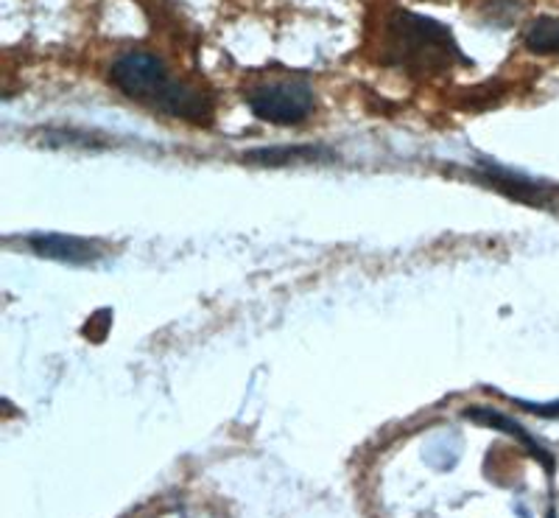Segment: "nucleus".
<instances>
[{
    "instance_id": "nucleus-1",
    "label": "nucleus",
    "mask_w": 559,
    "mask_h": 518,
    "mask_svg": "<svg viewBox=\"0 0 559 518\" xmlns=\"http://www.w3.org/2000/svg\"><path fill=\"white\" fill-rule=\"evenodd\" d=\"M383 59L401 64L408 73H442L453 59H462L451 28L431 17L414 12H394L386 23V48Z\"/></svg>"
},
{
    "instance_id": "nucleus-2",
    "label": "nucleus",
    "mask_w": 559,
    "mask_h": 518,
    "mask_svg": "<svg viewBox=\"0 0 559 518\" xmlns=\"http://www.w3.org/2000/svg\"><path fill=\"white\" fill-rule=\"evenodd\" d=\"M247 104L254 116L269 123H302L317 107L311 84L302 79H274V82H261L249 87Z\"/></svg>"
},
{
    "instance_id": "nucleus-3",
    "label": "nucleus",
    "mask_w": 559,
    "mask_h": 518,
    "mask_svg": "<svg viewBox=\"0 0 559 518\" xmlns=\"http://www.w3.org/2000/svg\"><path fill=\"white\" fill-rule=\"evenodd\" d=\"M109 82L121 90L123 96L134 98V102H146L152 107L159 93L168 87L171 76H168L166 62L157 54L127 51L115 57L112 68H109Z\"/></svg>"
},
{
    "instance_id": "nucleus-4",
    "label": "nucleus",
    "mask_w": 559,
    "mask_h": 518,
    "mask_svg": "<svg viewBox=\"0 0 559 518\" xmlns=\"http://www.w3.org/2000/svg\"><path fill=\"white\" fill-rule=\"evenodd\" d=\"M152 107L188 123H210L213 118V98L204 90L188 82H177V79L168 82V87L159 93Z\"/></svg>"
},
{
    "instance_id": "nucleus-5",
    "label": "nucleus",
    "mask_w": 559,
    "mask_h": 518,
    "mask_svg": "<svg viewBox=\"0 0 559 518\" xmlns=\"http://www.w3.org/2000/svg\"><path fill=\"white\" fill-rule=\"evenodd\" d=\"M28 247H32L37 256L62 263H93L98 261L104 252V247L98 242H90V238L79 236H57V233L32 236L28 238Z\"/></svg>"
},
{
    "instance_id": "nucleus-6",
    "label": "nucleus",
    "mask_w": 559,
    "mask_h": 518,
    "mask_svg": "<svg viewBox=\"0 0 559 518\" xmlns=\"http://www.w3.org/2000/svg\"><path fill=\"white\" fill-rule=\"evenodd\" d=\"M476 177L481 179V183H487L489 188H496V191L507 193V197L518 199V202H526V205H546L548 197H551L540 183H534V179L523 177V174L518 172H507V168L492 166V163H484L476 172Z\"/></svg>"
},
{
    "instance_id": "nucleus-7",
    "label": "nucleus",
    "mask_w": 559,
    "mask_h": 518,
    "mask_svg": "<svg viewBox=\"0 0 559 518\" xmlns=\"http://www.w3.org/2000/svg\"><path fill=\"white\" fill-rule=\"evenodd\" d=\"M247 163H261V166H288V163H324L333 161V152L322 146H274L254 149L243 157Z\"/></svg>"
},
{
    "instance_id": "nucleus-8",
    "label": "nucleus",
    "mask_w": 559,
    "mask_h": 518,
    "mask_svg": "<svg viewBox=\"0 0 559 518\" xmlns=\"http://www.w3.org/2000/svg\"><path fill=\"white\" fill-rule=\"evenodd\" d=\"M523 43H526L528 51L540 54V57L559 54V17L532 20V26L523 34Z\"/></svg>"
},
{
    "instance_id": "nucleus-9",
    "label": "nucleus",
    "mask_w": 559,
    "mask_h": 518,
    "mask_svg": "<svg viewBox=\"0 0 559 518\" xmlns=\"http://www.w3.org/2000/svg\"><path fill=\"white\" fill-rule=\"evenodd\" d=\"M109 322H112V311H98L96 317H93V320L87 322L84 333H87L90 340L102 342L104 337H107V328H104V326H109Z\"/></svg>"
},
{
    "instance_id": "nucleus-10",
    "label": "nucleus",
    "mask_w": 559,
    "mask_h": 518,
    "mask_svg": "<svg viewBox=\"0 0 559 518\" xmlns=\"http://www.w3.org/2000/svg\"><path fill=\"white\" fill-rule=\"evenodd\" d=\"M551 518H557V516H554V513H551Z\"/></svg>"
}]
</instances>
